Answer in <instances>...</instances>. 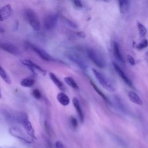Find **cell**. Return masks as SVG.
<instances>
[{
    "instance_id": "obj_11",
    "label": "cell",
    "mask_w": 148,
    "mask_h": 148,
    "mask_svg": "<svg viewBox=\"0 0 148 148\" xmlns=\"http://www.w3.org/2000/svg\"><path fill=\"white\" fill-rule=\"evenodd\" d=\"M113 68L117 73V75L119 76L121 78V79L123 80V82L127 84L129 87H132V83L131 80L128 77V76L125 75V73L124 72V71L122 70V69L114 62H113Z\"/></svg>"
},
{
    "instance_id": "obj_15",
    "label": "cell",
    "mask_w": 148,
    "mask_h": 148,
    "mask_svg": "<svg viewBox=\"0 0 148 148\" xmlns=\"http://www.w3.org/2000/svg\"><path fill=\"white\" fill-rule=\"evenodd\" d=\"M72 103H73V106L75 107V109H76V111L77 114L79 116V120H80V122L83 123V121H84V114H83V112L82 111V108L80 105V103H79V102L78 99L75 97L73 98L72 99Z\"/></svg>"
},
{
    "instance_id": "obj_29",
    "label": "cell",
    "mask_w": 148,
    "mask_h": 148,
    "mask_svg": "<svg viewBox=\"0 0 148 148\" xmlns=\"http://www.w3.org/2000/svg\"><path fill=\"white\" fill-rule=\"evenodd\" d=\"M127 60L128 61V62L132 66L135 65V59L134 58V57L130 55V54H128L127 55Z\"/></svg>"
},
{
    "instance_id": "obj_32",
    "label": "cell",
    "mask_w": 148,
    "mask_h": 148,
    "mask_svg": "<svg viewBox=\"0 0 148 148\" xmlns=\"http://www.w3.org/2000/svg\"><path fill=\"white\" fill-rule=\"evenodd\" d=\"M66 23L71 27L72 28H76L77 27V25H76L75 23H73V22H72L71 20H69L68 19L66 20Z\"/></svg>"
},
{
    "instance_id": "obj_27",
    "label": "cell",
    "mask_w": 148,
    "mask_h": 148,
    "mask_svg": "<svg viewBox=\"0 0 148 148\" xmlns=\"http://www.w3.org/2000/svg\"><path fill=\"white\" fill-rule=\"evenodd\" d=\"M32 94L33 97L36 99H39L42 97V94H41L40 91L38 89L34 90L32 92Z\"/></svg>"
},
{
    "instance_id": "obj_2",
    "label": "cell",
    "mask_w": 148,
    "mask_h": 148,
    "mask_svg": "<svg viewBox=\"0 0 148 148\" xmlns=\"http://www.w3.org/2000/svg\"><path fill=\"white\" fill-rule=\"evenodd\" d=\"M87 55L90 61L99 68H104L106 64L105 60L102 56L94 49H88L87 51Z\"/></svg>"
},
{
    "instance_id": "obj_24",
    "label": "cell",
    "mask_w": 148,
    "mask_h": 148,
    "mask_svg": "<svg viewBox=\"0 0 148 148\" xmlns=\"http://www.w3.org/2000/svg\"><path fill=\"white\" fill-rule=\"evenodd\" d=\"M136 24H137V28H138V29L140 35L142 37L145 36L147 33V29H146V27L139 21H137Z\"/></svg>"
},
{
    "instance_id": "obj_12",
    "label": "cell",
    "mask_w": 148,
    "mask_h": 148,
    "mask_svg": "<svg viewBox=\"0 0 148 148\" xmlns=\"http://www.w3.org/2000/svg\"><path fill=\"white\" fill-rule=\"evenodd\" d=\"M20 61L24 65L27 66L29 69H30L32 71H33L34 73H35V71H34L35 70H37L39 71L40 72L42 73L43 75H45V73H46V71L43 69H42V67H40V66L36 64L33 61L29 60L23 59V60H21Z\"/></svg>"
},
{
    "instance_id": "obj_3",
    "label": "cell",
    "mask_w": 148,
    "mask_h": 148,
    "mask_svg": "<svg viewBox=\"0 0 148 148\" xmlns=\"http://www.w3.org/2000/svg\"><path fill=\"white\" fill-rule=\"evenodd\" d=\"M25 16L32 29L36 31H39L40 28V24L35 13L32 10L27 9L25 12Z\"/></svg>"
},
{
    "instance_id": "obj_31",
    "label": "cell",
    "mask_w": 148,
    "mask_h": 148,
    "mask_svg": "<svg viewBox=\"0 0 148 148\" xmlns=\"http://www.w3.org/2000/svg\"><path fill=\"white\" fill-rule=\"evenodd\" d=\"M56 148H65L64 145L60 141H57L55 143Z\"/></svg>"
},
{
    "instance_id": "obj_9",
    "label": "cell",
    "mask_w": 148,
    "mask_h": 148,
    "mask_svg": "<svg viewBox=\"0 0 148 148\" xmlns=\"http://www.w3.org/2000/svg\"><path fill=\"white\" fill-rule=\"evenodd\" d=\"M58 21V16L54 14H50L46 16L44 19L43 24L46 29H53L57 24Z\"/></svg>"
},
{
    "instance_id": "obj_5",
    "label": "cell",
    "mask_w": 148,
    "mask_h": 148,
    "mask_svg": "<svg viewBox=\"0 0 148 148\" xmlns=\"http://www.w3.org/2000/svg\"><path fill=\"white\" fill-rule=\"evenodd\" d=\"M0 116L3 120L8 123H19L20 113H16L8 109H2L0 110Z\"/></svg>"
},
{
    "instance_id": "obj_19",
    "label": "cell",
    "mask_w": 148,
    "mask_h": 148,
    "mask_svg": "<svg viewBox=\"0 0 148 148\" xmlns=\"http://www.w3.org/2000/svg\"><path fill=\"white\" fill-rule=\"evenodd\" d=\"M120 12L122 14L127 12L129 8V0H117Z\"/></svg>"
},
{
    "instance_id": "obj_36",
    "label": "cell",
    "mask_w": 148,
    "mask_h": 148,
    "mask_svg": "<svg viewBox=\"0 0 148 148\" xmlns=\"http://www.w3.org/2000/svg\"><path fill=\"white\" fill-rule=\"evenodd\" d=\"M0 148H2V147H0Z\"/></svg>"
},
{
    "instance_id": "obj_10",
    "label": "cell",
    "mask_w": 148,
    "mask_h": 148,
    "mask_svg": "<svg viewBox=\"0 0 148 148\" xmlns=\"http://www.w3.org/2000/svg\"><path fill=\"white\" fill-rule=\"evenodd\" d=\"M30 47L33 50V51L38 55V56L42 58V60L47 61H54L53 58L46 51H45L43 49L38 47L37 46H34L32 45H30Z\"/></svg>"
},
{
    "instance_id": "obj_26",
    "label": "cell",
    "mask_w": 148,
    "mask_h": 148,
    "mask_svg": "<svg viewBox=\"0 0 148 148\" xmlns=\"http://www.w3.org/2000/svg\"><path fill=\"white\" fill-rule=\"evenodd\" d=\"M148 45V42L147 39H144L140 43L136 45V49L138 50H142L146 48Z\"/></svg>"
},
{
    "instance_id": "obj_7",
    "label": "cell",
    "mask_w": 148,
    "mask_h": 148,
    "mask_svg": "<svg viewBox=\"0 0 148 148\" xmlns=\"http://www.w3.org/2000/svg\"><path fill=\"white\" fill-rule=\"evenodd\" d=\"M20 123L23 125V126L24 127L27 134L32 139H36V137L35 136V131L34 129L32 127V125L31 124V123L30 122V121L29 120L27 115L25 113H24L21 121H20Z\"/></svg>"
},
{
    "instance_id": "obj_6",
    "label": "cell",
    "mask_w": 148,
    "mask_h": 148,
    "mask_svg": "<svg viewBox=\"0 0 148 148\" xmlns=\"http://www.w3.org/2000/svg\"><path fill=\"white\" fill-rule=\"evenodd\" d=\"M67 57L72 62L75 63L83 71H86L87 68V65L84 60L79 55L76 53H70L67 54Z\"/></svg>"
},
{
    "instance_id": "obj_20",
    "label": "cell",
    "mask_w": 148,
    "mask_h": 148,
    "mask_svg": "<svg viewBox=\"0 0 148 148\" xmlns=\"http://www.w3.org/2000/svg\"><path fill=\"white\" fill-rule=\"evenodd\" d=\"M90 84L92 86V87H93V88L94 89V90L95 91V92L105 101L107 103L110 104L111 102L110 101H109V99L108 98V97L106 96V95H105V94L97 87V86L92 81V80H90Z\"/></svg>"
},
{
    "instance_id": "obj_23",
    "label": "cell",
    "mask_w": 148,
    "mask_h": 148,
    "mask_svg": "<svg viewBox=\"0 0 148 148\" xmlns=\"http://www.w3.org/2000/svg\"><path fill=\"white\" fill-rule=\"evenodd\" d=\"M0 76L5 81L6 83L9 84H11L12 81L9 76L1 65H0Z\"/></svg>"
},
{
    "instance_id": "obj_35",
    "label": "cell",
    "mask_w": 148,
    "mask_h": 148,
    "mask_svg": "<svg viewBox=\"0 0 148 148\" xmlns=\"http://www.w3.org/2000/svg\"><path fill=\"white\" fill-rule=\"evenodd\" d=\"M0 98H1V90H0Z\"/></svg>"
},
{
    "instance_id": "obj_30",
    "label": "cell",
    "mask_w": 148,
    "mask_h": 148,
    "mask_svg": "<svg viewBox=\"0 0 148 148\" xmlns=\"http://www.w3.org/2000/svg\"><path fill=\"white\" fill-rule=\"evenodd\" d=\"M72 2L76 7L79 8L83 7V4L80 0H72Z\"/></svg>"
},
{
    "instance_id": "obj_8",
    "label": "cell",
    "mask_w": 148,
    "mask_h": 148,
    "mask_svg": "<svg viewBox=\"0 0 148 148\" xmlns=\"http://www.w3.org/2000/svg\"><path fill=\"white\" fill-rule=\"evenodd\" d=\"M0 48L3 50L14 56H17L20 54V51L19 49L16 46L9 42H0Z\"/></svg>"
},
{
    "instance_id": "obj_34",
    "label": "cell",
    "mask_w": 148,
    "mask_h": 148,
    "mask_svg": "<svg viewBox=\"0 0 148 148\" xmlns=\"http://www.w3.org/2000/svg\"><path fill=\"white\" fill-rule=\"evenodd\" d=\"M103 1H105V2H108L109 1V0H103Z\"/></svg>"
},
{
    "instance_id": "obj_21",
    "label": "cell",
    "mask_w": 148,
    "mask_h": 148,
    "mask_svg": "<svg viewBox=\"0 0 148 148\" xmlns=\"http://www.w3.org/2000/svg\"><path fill=\"white\" fill-rule=\"evenodd\" d=\"M65 83L68 85L69 86H70L71 87H72L73 89H76L77 90L79 88V87L77 84V83H76L75 80L70 76H66L65 77H64V79Z\"/></svg>"
},
{
    "instance_id": "obj_17",
    "label": "cell",
    "mask_w": 148,
    "mask_h": 148,
    "mask_svg": "<svg viewBox=\"0 0 148 148\" xmlns=\"http://www.w3.org/2000/svg\"><path fill=\"white\" fill-rule=\"evenodd\" d=\"M128 97L130 99V100L137 105H143V102L140 98V97L134 91H130L128 92Z\"/></svg>"
},
{
    "instance_id": "obj_4",
    "label": "cell",
    "mask_w": 148,
    "mask_h": 148,
    "mask_svg": "<svg viewBox=\"0 0 148 148\" xmlns=\"http://www.w3.org/2000/svg\"><path fill=\"white\" fill-rule=\"evenodd\" d=\"M9 132L11 135L13 136L18 138V139L27 143H31L33 142L32 138H31L29 136L25 134L21 129L17 127H12L9 128Z\"/></svg>"
},
{
    "instance_id": "obj_16",
    "label": "cell",
    "mask_w": 148,
    "mask_h": 148,
    "mask_svg": "<svg viewBox=\"0 0 148 148\" xmlns=\"http://www.w3.org/2000/svg\"><path fill=\"white\" fill-rule=\"evenodd\" d=\"M57 99L61 105L64 106L68 105L70 103L69 98L65 93L63 92H60L57 94Z\"/></svg>"
},
{
    "instance_id": "obj_28",
    "label": "cell",
    "mask_w": 148,
    "mask_h": 148,
    "mask_svg": "<svg viewBox=\"0 0 148 148\" xmlns=\"http://www.w3.org/2000/svg\"><path fill=\"white\" fill-rule=\"evenodd\" d=\"M70 122H71V124L73 128H76L77 127V125H78V122H77V119H76L75 117H71V119H70Z\"/></svg>"
},
{
    "instance_id": "obj_14",
    "label": "cell",
    "mask_w": 148,
    "mask_h": 148,
    "mask_svg": "<svg viewBox=\"0 0 148 148\" xmlns=\"http://www.w3.org/2000/svg\"><path fill=\"white\" fill-rule=\"evenodd\" d=\"M113 52L114 57L120 62L124 63V60L123 57V55L121 54L119 45L116 42H114L113 43Z\"/></svg>"
},
{
    "instance_id": "obj_13",
    "label": "cell",
    "mask_w": 148,
    "mask_h": 148,
    "mask_svg": "<svg viewBox=\"0 0 148 148\" xmlns=\"http://www.w3.org/2000/svg\"><path fill=\"white\" fill-rule=\"evenodd\" d=\"M13 13V10L10 4H6L0 8V21L8 18Z\"/></svg>"
},
{
    "instance_id": "obj_18",
    "label": "cell",
    "mask_w": 148,
    "mask_h": 148,
    "mask_svg": "<svg viewBox=\"0 0 148 148\" xmlns=\"http://www.w3.org/2000/svg\"><path fill=\"white\" fill-rule=\"evenodd\" d=\"M49 77L51 80V81L53 82V83L61 90H64V86L62 82L57 77V76L53 73V72H49Z\"/></svg>"
},
{
    "instance_id": "obj_33",
    "label": "cell",
    "mask_w": 148,
    "mask_h": 148,
    "mask_svg": "<svg viewBox=\"0 0 148 148\" xmlns=\"http://www.w3.org/2000/svg\"><path fill=\"white\" fill-rule=\"evenodd\" d=\"M77 35L79 36L80 37H82V38H84L85 36V34L83 32H77Z\"/></svg>"
},
{
    "instance_id": "obj_22",
    "label": "cell",
    "mask_w": 148,
    "mask_h": 148,
    "mask_svg": "<svg viewBox=\"0 0 148 148\" xmlns=\"http://www.w3.org/2000/svg\"><path fill=\"white\" fill-rule=\"evenodd\" d=\"M34 84L35 80L31 78H24L20 82V84L21 86L27 88L32 87L34 85Z\"/></svg>"
},
{
    "instance_id": "obj_1",
    "label": "cell",
    "mask_w": 148,
    "mask_h": 148,
    "mask_svg": "<svg viewBox=\"0 0 148 148\" xmlns=\"http://www.w3.org/2000/svg\"><path fill=\"white\" fill-rule=\"evenodd\" d=\"M92 72L96 80L105 89L111 92L115 91L114 84L105 75L94 68L92 69Z\"/></svg>"
},
{
    "instance_id": "obj_25",
    "label": "cell",
    "mask_w": 148,
    "mask_h": 148,
    "mask_svg": "<svg viewBox=\"0 0 148 148\" xmlns=\"http://www.w3.org/2000/svg\"><path fill=\"white\" fill-rule=\"evenodd\" d=\"M114 101H115V103H116V105H117V107L119 108V109H120V110H121V112H125V109H124V105L122 103L120 98L117 97H115Z\"/></svg>"
}]
</instances>
